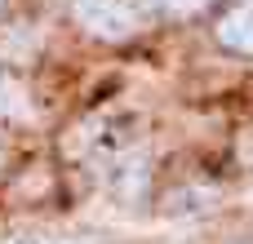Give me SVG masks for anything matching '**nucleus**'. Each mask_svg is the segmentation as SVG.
<instances>
[{"mask_svg":"<svg viewBox=\"0 0 253 244\" xmlns=\"http://www.w3.org/2000/svg\"><path fill=\"white\" fill-rule=\"evenodd\" d=\"M71 13L98 40H129L142 27V18L129 0H71Z\"/></svg>","mask_w":253,"mask_h":244,"instance_id":"1","label":"nucleus"},{"mask_svg":"<svg viewBox=\"0 0 253 244\" xmlns=\"http://www.w3.org/2000/svg\"><path fill=\"white\" fill-rule=\"evenodd\" d=\"M218 40L236 53H253V4H236L218 18Z\"/></svg>","mask_w":253,"mask_h":244,"instance_id":"2","label":"nucleus"},{"mask_svg":"<svg viewBox=\"0 0 253 244\" xmlns=\"http://www.w3.org/2000/svg\"><path fill=\"white\" fill-rule=\"evenodd\" d=\"M165 13H196V9H205L209 0H156Z\"/></svg>","mask_w":253,"mask_h":244,"instance_id":"3","label":"nucleus"},{"mask_svg":"<svg viewBox=\"0 0 253 244\" xmlns=\"http://www.w3.org/2000/svg\"><path fill=\"white\" fill-rule=\"evenodd\" d=\"M0 98H13V89H9V84H4V80H0Z\"/></svg>","mask_w":253,"mask_h":244,"instance_id":"4","label":"nucleus"},{"mask_svg":"<svg viewBox=\"0 0 253 244\" xmlns=\"http://www.w3.org/2000/svg\"><path fill=\"white\" fill-rule=\"evenodd\" d=\"M13 244H40V240H13Z\"/></svg>","mask_w":253,"mask_h":244,"instance_id":"5","label":"nucleus"}]
</instances>
